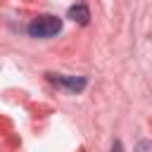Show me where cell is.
Wrapping results in <instances>:
<instances>
[{"instance_id": "obj_1", "label": "cell", "mask_w": 152, "mask_h": 152, "mask_svg": "<svg viewBox=\"0 0 152 152\" xmlns=\"http://www.w3.org/2000/svg\"><path fill=\"white\" fill-rule=\"evenodd\" d=\"M62 31V19L59 17H52V14H43V17H36L28 26H26V33L31 38H50L55 33Z\"/></svg>"}, {"instance_id": "obj_4", "label": "cell", "mask_w": 152, "mask_h": 152, "mask_svg": "<svg viewBox=\"0 0 152 152\" xmlns=\"http://www.w3.org/2000/svg\"><path fill=\"white\" fill-rule=\"evenodd\" d=\"M135 152H152V142L150 140H140L135 145Z\"/></svg>"}, {"instance_id": "obj_3", "label": "cell", "mask_w": 152, "mask_h": 152, "mask_svg": "<svg viewBox=\"0 0 152 152\" xmlns=\"http://www.w3.org/2000/svg\"><path fill=\"white\" fill-rule=\"evenodd\" d=\"M69 19L78 21L81 26H86V24L90 21V12H88L86 5H74V7H69Z\"/></svg>"}, {"instance_id": "obj_5", "label": "cell", "mask_w": 152, "mask_h": 152, "mask_svg": "<svg viewBox=\"0 0 152 152\" xmlns=\"http://www.w3.org/2000/svg\"><path fill=\"white\" fill-rule=\"evenodd\" d=\"M112 152H124V145H121V140H114V145H112Z\"/></svg>"}, {"instance_id": "obj_2", "label": "cell", "mask_w": 152, "mask_h": 152, "mask_svg": "<svg viewBox=\"0 0 152 152\" xmlns=\"http://www.w3.org/2000/svg\"><path fill=\"white\" fill-rule=\"evenodd\" d=\"M48 78L57 86H64L71 93H81L86 88V78L83 76H62V74H48Z\"/></svg>"}]
</instances>
